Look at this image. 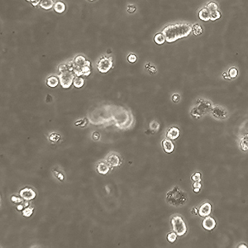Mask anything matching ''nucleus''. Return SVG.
I'll use <instances>...</instances> for the list:
<instances>
[{"label": "nucleus", "mask_w": 248, "mask_h": 248, "mask_svg": "<svg viewBox=\"0 0 248 248\" xmlns=\"http://www.w3.org/2000/svg\"><path fill=\"white\" fill-rule=\"evenodd\" d=\"M154 41H155V43L160 46V45L164 44L165 41H166V40H165L164 34L160 31V32H158V33H156L155 35V36H154Z\"/></svg>", "instance_id": "nucleus-21"}, {"label": "nucleus", "mask_w": 248, "mask_h": 248, "mask_svg": "<svg viewBox=\"0 0 248 248\" xmlns=\"http://www.w3.org/2000/svg\"><path fill=\"white\" fill-rule=\"evenodd\" d=\"M205 7H206V8L209 10V12H212V11H215V10H218V5H217V3H215V2H213V1L209 2V3H207Z\"/></svg>", "instance_id": "nucleus-26"}, {"label": "nucleus", "mask_w": 248, "mask_h": 248, "mask_svg": "<svg viewBox=\"0 0 248 248\" xmlns=\"http://www.w3.org/2000/svg\"><path fill=\"white\" fill-rule=\"evenodd\" d=\"M107 162L112 167H117V166H119V165H121L122 160L121 158L119 157L118 155L111 154V155H109L108 158H107Z\"/></svg>", "instance_id": "nucleus-12"}, {"label": "nucleus", "mask_w": 248, "mask_h": 248, "mask_svg": "<svg viewBox=\"0 0 248 248\" xmlns=\"http://www.w3.org/2000/svg\"><path fill=\"white\" fill-rule=\"evenodd\" d=\"M198 17L203 22H209V21H210L209 10L206 7H204V8H203L202 9L199 10V13H198Z\"/></svg>", "instance_id": "nucleus-15"}, {"label": "nucleus", "mask_w": 248, "mask_h": 248, "mask_svg": "<svg viewBox=\"0 0 248 248\" xmlns=\"http://www.w3.org/2000/svg\"><path fill=\"white\" fill-rule=\"evenodd\" d=\"M69 70L73 71L75 76L87 77L91 74V62L83 55H78L68 63Z\"/></svg>", "instance_id": "nucleus-2"}, {"label": "nucleus", "mask_w": 248, "mask_h": 248, "mask_svg": "<svg viewBox=\"0 0 248 248\" xmlns=\"http://www.w3.org/2000/svg\"><path fill=\"white\" fill-rule=\"evenodd\" d=\"M177 236L178 235H177L175 232L168 233V234H167V241H168L169 242L174 243L176 241V239H177Z\"/></svg>", "instance_id": "nucleus-28"}, {"label": "nucleus", "mask_w": 248, "mask_h": 248, "mask_svg": "<svg viewBox=\"0 0 248 248\" xmlns=\"http://www.w3.org/2000/svg\"><path fill=\"white\" fill-rule=\"evenodd\" d=\"M186 200H187V195L178 186L174 187L166 194V201L172 206H181L185 203Z\"/></svg>", "instance_id": "nucleus-3"}, {"label": "nucleus", "mask_w": 248, "mask_h": 248, "mask_svg": "<svg viewBox=\"0 0 248 248\" xmlns=\"http://www.w3.org/2000/svg\"><path fill=\"white\" fill-rule=\"evenodd\" d=\"M198 103H199L198 107L194 108V110H193V111H195V113H196L195 115H194V116L196 117V118H199V117L205 114L207 112L209 111L210 109H211V108H212L211 103H210L209 101L204 100V99L199 100L198 101Z\"/></svg>", "instance_id": "nucleus-7"}, {"label": "nucleus", "mask_w": 248, "mask_h": 248, "mask_svg": "<svg viewBox=\"0 0 248 248\" xmlns=\"http://www.w3.org/2000/svg\"><path fill=\"white\" fill-rule=\"evenodd\" d=\"M53 9L56 13H59V14H61V13H64L66 10V5L64 2L62 1H56L55 2L54 7H53Z\"/></svg>", "instance_id": "nucleus-17"}, {"label": "nucleus", "mask_w": 248, "mask_h": 248, "mask_svg": "<svg viewBox=\"0 0 248 248\" xmlns=\"http://www.w3.org/2000/svg\"><path fill=\"white\" fill-rule=\"evenodd\" d=\"M96 169H97V171L98 172V174L103 175V176H104V175H107V174L109 172V171H110L109 165V164H106L105 162L98 163V165H97V167H96Z\"/></svg>", "instance_id": "nucleus-16"}, {"label": "nucleus", "mask_w": 248, "mask_h": 248, "mask_svg": "<svg viewBox=\"0 0 248 248\" xmlns=\"http://www.w3.org/2000/svg\"><path fill=\"white\" fill-rule=\"evenodd\" d=\"M34 211L33 207L27 206L26 208H24V209L23 210V216L25 217H30L32 215Z\"/></svg>", "instance_id": "nucleus-23"}, {"label": "nucleus", "mask_w": 248, "mask_h": 248, "mask_svg": "<svg viewBox=\"0 0 248 248\" xmlns=\"http://www.w3.org/2000/svg\"><path fill=\"white\" fill-rule=\"evenodd\" d=\"M127 61L129 62V63H132V64H133V63H135V62H137V55L134 54V53H131V54H129L128 56H127Z\"/></svg>", "instance_id": "nucleus-30"}, {"label": "nucleus", "mask_w": 248, "mask_h": 248, "mask_svg": "<svg viewBox=\"0 0 248 248\" xmlns=\"http://www.w3.org/2000/svg\"><path fill=\"white\" fill-rule=\"evenodd\" d=\"M192 28V33L194 34V36H200L203 32H204V29L199 23H194L191 25Z\"/></svg>", "instance_id": "nucleus-22"}, {"label": "nucleus", "mask_w": 248, "mask_h": 248, "mask_svg": "<svg viewBox=\"0 0 248 248\" xmlns=\"http://www.w3.org/2000/svg\"><path fill=\"white\" fill-rule=\"evenodd\" d=\"M165 37L166 42L172 43L179 39L184 38L192 32L191 25L189 23L170 24L161 31Z\"/></svg>", "instance_id": "nucleus-1"}, {"label": "nucleus", "mask_w": 248, "mask_h": 248, "mask_svg": "<svg viewBox=\"0 0 248 248\" xmlns=\"http://www.w3.org/2000/svg\"><path fill=\"white\" fill-rule=\"evenodd\" d=\"M92 137H93V139L94 140V141H98V140H99V138H100V135H99L98 132H94L93 133V135H92Z\"/></svg>", "instance_id": "nucleus-37"}, {"label": "nucleus", "mask_w": 248, "mask_h": 248, "mask_svg": "<svg viewBox=\"0 0 248 248\" xmlns=\"http://www.w3.org/2000/svg\"><path fill=\"white\" fill-rule=\"evenodd\" d=\"M192 213H193L194 214H197V213H199V211H197L196 208H194V209H192Z\"/></svg>", "instance_id": "nucleus-41"}, {"label": "nucleus", "mask_w": 248, "mask_h": 248, "mask_svg": "<svg viewBox=\"0 0 248 248\" xmlns=\"http://www.w3.org/2000/svg\"><path fill=\"white\" fill-rule=\"evenodd\" d=\"M56 176L57 178L59 179L60 181H63L64 180H65L64 175H63L62 173H60V172H57V173H56Z\"/></svg>", "instance_id": "nucleus-38"}, {"label": "nucleus", "mask_w": 248, "mask_h": 248, "mask_svg": "<svg viewBox=\"0 0 248 248\" xmlns=\"http://www.w3.org/2000/svg\"><path fill=\"white\" fill-rule=\"evenodd\" d=\"M136 11H137V7H136L135 5L130 4V5L127 6V12L128 13H131V14H132V13H134Z\"/></svg>", "instance_id": "nucleus-35"}, {"label": "nucleus", "mask_w": 248, "mask_h": 248, "mask_svg": "<svg viewBox=\"0 0 248 248\" xmlns=\"http://www.w3.org/2000/svg\"><path fill=\"white\" fill-rule=\"evenodd\" d=\"M75 75L73 71L70 70H66L65 71H61L58 74L60 84L63 89H69L73 85L74 79Z\"/></svg>", "instance_id": "nucleus-5"}, {"label": "nucleus", "mask_w": 248, "mask_h": 248, "mask_svg": "<svg viewBox=\"0 0 248 248\" xmlns=\"http://www.w3.org/2000/svg\"><path fill=\"white\" fill-rule=\"evenodd\" d=\"M180 99V96L179 95L178 93L173 94V96H172V100H173L174 103H178Z\"/></svg>", "instance_id": "nucleus-36"}, {"label": "nucleus", "mask_w": 248, "mask_h": 248, "mask_svg": "<svg viewBox=\"0 0 248 248\" xmlns=\"http://www.w3.org/2000/svg\"><path fill=\"white\" fill-rule=\"evenodd\" d=\"M159 127H160V125L156 121H152L151 122L150 128L152 132H156L159 129Z\"/></svg>", "instance_id": "nucleus-31"}, {"label": "nucleus", "mask_w": 248, "mask_h": 248, "mask_svg": "<svg viewBox=\"0 0 248 248\" xmlns=\"http://www.w3.org/2000/svg\"><path fill=\"white\" fill-rule=\"evenodd\" d=\"M19 195L22 197L25 201H31L33 200L36 197V193L31 187H25L22 189L19 192Z\"/></svg>", "instance_id": "nucleus-8"}, {"label": "nucleus", "mask_w": 248, "mask_h": 248, "mask_svg": "<svg viewBox=\"0 0 248 248\" xmlns=\"http://www.w3.org/2000/svg\"><path fill=\"white\" fill-rule=\"evenodd\" d=\"M212 114L215 118L217 119H223L227 117V112L219 106L214 107L212 109Z\"/></svg>", "instance_id": "nucleus-10"}, {"label": "nucleus", "mask_w": 248, "mask_h": 248, "mask_svg": "<svg viewBox=\"0 0 248 248\" xmlns=\"http://www.w3.org/2000/svg\"><path fill=\"white\" fill-rule=\"evenodd\" d=\"M192 180L194 182H197V181H200L201 180V174L199 172H195V173L191 177Z\"/></svg>", "instance_id": "nucleus-33"}, {"label": "nucleus", "mask_w": 248, "mask_h": 248, "mask_svg": "<svg viewBox=\"0 0 248 248\" xmlns=\"http://www.w3.org/2000/svg\"><path fill=\"white\" fill-rule=\"evenodd\" d=\"M161 145H162L163 150L167 154H171L175 150V145L170 139H164L161 142Z\"/></svg>", "instance_id": "nucleus-13"}, {"label": "nucleus", "mask_w": 248, "mask_h": 248, "mask_svg": "<svg viewBox=\"0 0 248 248\" xmlns=\"http://www.w3.org/2000/svg\"><path fill=\"white\" fill-rule=\"evenodd\" d=\"M222 76H223V78L226 79V80H230L231 79L230 76H229V75H228V73H227V72L223 73V74H222Z\"/></svg>", "instance_id": "nucleus-40"}, {"label": "nucleus", "mask_w": 248, "mask_h": 248, "mask_svg": "<svg viewBox=\"0 0 248 248\" xmlns=\"http://www.w3.org/2000/svg\"><path fill=\"white\" fill-rule=\"evenodd\" d=\"M172 229L179 236L182 237L187 233V226L180 216H175L171 220Z\"/></svg>", "instance_id": "nucleus-4"}, {"label": "nucleus", "mask_w": 248, "mask_h": 248, "mask_svg": "<svg viewBox=\"0 0 248 248\" xmlns=\"http://www.w3.org/2000/svg\"><path fill=\"white\" fill-rule=\"evenodd\" d=\"M60 139V134L56 133V132H52V134L49 136V140L52 142H59Z\"/></svg>", "instance_id": "nucleus-27"}, {"label": "nucleus", "mask_w": 248, "mask_h": 248, "mask_svg": "<svg viewBox=\"0 0 248 248\" xmlns=\"http://www.w3.org/2000/svg\"><path fill=\"white\" fill-rule=\"evenodd\" d=\"M228 75H229L231 79H235L238 75V70L234 67L231 68L230 70H228Z\"/></svg>", "instance_id": "nucleus-29"}, {"label": "nucleus", "mask_w": 248, "mask_h": 248, "mask_svg": "<svg viewBox=\"0 0 248 248\" xmlns=\"http://www.w3.org/2000/svg\"><path fill=\"white\" fill-rule=\"evenodd\" d=\"M241 147L243 151L248 150V135H246L241 140Z\"/></svg>", "instance_id": "nucleus-24"}, {"label": "nucleus", "mask_w": 248, "mask_h": 248, "mask_svg": "<svg viewBox=\"0 0 248 248\" xmlns=\"http://www.w3.org/2000/svg\"><path fill=\"white\" fill-rule=\"evenodd\" d=\"M23 199L22 197H18L16 196V195H13V196L11 197V201L13 202V204H21L23 202Z\"/></svg>", "instance_id": "nucleus-32"}, {"label": "nucleus", "mask_w": 248, "mask_h": 248, "mask_svg": "<svg viewBox=\"0 0 248 248\" xmlns=\"http://www.w3.org/2000/svg\"><path fill=\"white\" fill-rule=\"evenodd\" d=\"M114 65V60L111 56H103L100 57L97 63V69L102 74H106L109 72Z\"/></svg>", "instance_id": "nucleus-6"}, {"label": "nucleus", "mask_w": 248, "mask_h": 248, "mask_svg": "<svg viewBox=\"0 0 248 248\" xmlns=\"http://www.w3.org/2000/svg\"><path fill=\"white\" fill-rule=\"evenodd\" d=\"M180 135V131L178 127H170L166 132V137L170 140H176Z\"/></svg>", "instance_id": "nucleus-14"}, {"label": "nucleus", "mask_w": 248, "mask_h": 248, "mask_svg": "<svg viewBox=\"0 0 248 248\" xmlns=\"http://www.w3.org/2000/svg\"><path fill=\"white\" fill-rule=\"evenodd\" d=\"M202 227L207 231L213 230L216 227V221L212 217L207 216L202 222Z\"/></svg>", "instance_id": "nucleus-9"}, {"label": "nucleus", "mask_w": 248, "mask_h": 248, "mask_svg": "<svg viewBox=\"0 0 248 248\" xmlns=\"http://www.w3.org/2000/svg\"><path fill=\"white\" fill-rule=\"evenodd\" d=\"M24 204H19V205H17V210L18 211H23L24 209Z\"/></svg>", "instance_id": "nucleus-39"}, {"label": "nucleus", "mask_w": 248, "mask_h": 248, "mask_svg": "<svg viewBox=\"0 0 248 248\" xmlns=\"http://www.w3.org/2000/svg\"><path fill=\"white\" fill-rule=\"evenodd\" d=\"M27 2H29V3H33L34 2H35V1H36V0H26Z\"/></svg>", "instance_id": "nucleus-43"}, {"label": "nucleus", "mask_w": 248, "mask_h": 248, "mask_svg": "<svg viewBox=\"0 0 248 248\" xmlns=\"http://www.w3.org/2000/svg\"><path fill=\"white\" fill-rule=\"evenodd\" d=\"M211 212H212V205L209 203H204V204H202L199 209V214L201 217L209 216Z\"/></svg>", "instance_id": "nucleus-11"}, {"label": "nucleus", "mask_w": 248, "mask_h": 248, "mask_svg": "<svg viewBox=\"0 0 248 248\" xmlns=\"http://www.w3.org/2000/svg\"><path fill=\"white\" fill-rule=\"evenodd\" d=\"M89 1H90V2H93V1H95V0H89Z\"/></svg>", "instance_id": "nucleus-45"}, {"label": "nucleus", "mask_w": 248, "mask_h": 248, "mask_svg": "<svg viewBox=\"0 0 248 248\" xmlns=\"http://www.w3.org/2000/svg\"><path fill=\"white\" fill-rule=\"evenodd\" d=\"M54 0H41V3H40L39 6L44 10H51L54 7Z\"/></svg>", "instance_id": "nucleus-19"}, {"label": "nucleus", "mask_w": 248, "mask_h": 248, "mask_svg": "<svg viewBox=\"0 0 248 248\" xmlns=\"http://www.w3.org/2000/svg\"><path fill=\"white\" fill-rule=\"evenodd\" d=\"M202 184L200 183V181H197V182H194V191L195 193H199L200 189H201Z\"/></svg>", "instance_id": "nucleus-34"}, {"label": "nucleus", "mask_w": 248, "mask_h": 248, "mask_svg": "<svg viewBox=\"0 0 248 248\" xmlns=\"http://www.w3.org/2000/svg\"><path fill=\"white\" fill-rule=\"evenodd\" d=\"M242 245H243V244H242ZM242 247H246V246H239V247H242Z\"/></svg>", "instance_id": "nucleus-44"}, {"label": "nucleus", "mask_w": 248, "mask_h": 248, "mask_svg": "<svg viewBox=\"0 0 248 248\" xmlns=\"http://www.w3.org/2000/svg\"><path fill=\"white\" fill-rule=\"evenodd\" d=\"M83 120H84V119H83ZM83 120H80V121L76 122H75V125H76V126H78V125H80V124L83 122Z\"/></svg>", "instance_id": "nucleus-42"}, {"label": "nucleus", "mask_w": 248, "mask_h": 248, "mask_svg": "<svg viewBox=\"0 0 248 248\" xmlns=\"http://www.w3.org/2000/svg\"><path fill=\"white\" fill-rule=\"evenodd\" d=\"M46 83H47V85L50 88H56L60 83L59 78H58V76L52 75V76L47 78V80H46Z\"/></svg>", "instance_id": "nucleus-18"}, {"label": "nucleus", "mask_w": 248, "mask_h": 248, "mask_svg": "<svg viewBox=\"0 0 248 248\" xmlns=\"http://www.w3.org/2000/svg\"><path fill=\"white\" fill-rule=\"evenodd\" d=\"M85 80L84 77H81V76H75V79H74L73 85H74V86H75L76 89H80L85 85Z\"/></svg>", "instance_id": "nucleus-20"}, {"label": "nucleus", "mask_w": 248, "mask_h": 248, "mask_svg": "<svg viewBox=\"0 0 248 248\" xmlns=\"http://www.w3.org/2000/svg\"><path fill=\"white\" fill-rule=\"evenodd\" d=\"M221 13L219 10H215L210 12V21H217L221 18Z\"/></svg>", "instance_id": "nucleus-25"}]
</instances>
